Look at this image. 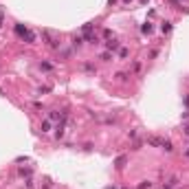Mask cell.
Wrapping results in <instances>:
<instances>
[{"label": "cell", "mask_w": 189, "mask_h": 189, "mask_svg": "<svg viewBox=\"0 0 189 189\" xmlns=\"http://www.w3.org/2000/svg\"><path fill=\"white\" fill-rule=\"evenodd\" d=\"M15 33H18V35H20L22 40H27L29 44H33V42H35V35H33V33H31L29 29H24L22 24H15Z\"/></svg>", "instance_id": "cell-1"}, {"label": "cell", "mask_w": 189, "mask_h": 189, "mask_svg": "<svg viewBox=\"0 0 189 189\" xmlns=\"http://www.w3.org/2000/svg\"><path fill=\"white\" fill-rule=\"evenodd\" d=\"M125 163H128V158H125V156H119V158L114 160V165H116V169H123V167H125Z\"/></svg>", "instance_id": "cell-2"}, {"label": "cell", "mask_w": 189, "mask_h": 189, "mask_svg": "<svg viewBox=\"0 0 189 189\" xmlns=\"http://www.w3.org/2000/svg\"><path fill=\"white\" fill-rule=\"evenodd\" d=\"M40 128H42V132H49V128H51V123H49V121H42V125H40Z\"/></svg>", "instance_id": "cell-3"}, {"label": "cell", "mask_w": 189, "mask_h": 189, "mask_svg": "<svg viewBox=\"0 0 189 189\" xmlns=\"http://www.w3.org/2000/svg\"><path fill=\"white\" fill-rule=\"evenodd\" d=\"M108 49L110 51H116V49H119V44H116V42H108Z\"/></svg>", "instance_id": "cell-4"}, {"label": "cell", "mask_w": 189, "mask_h": 189, "mask_svg": "<svg viewBox=\"0 0 189 189\" xmlns=\"http://www.w3.org/2000/svg\"><path fill=\"white\" fill-rule=\"evenodd\" d=\"M138 187H141V189H150V187H152V182H147V180H145V182H141Z\"/></svg>", "instance_id": "cell-5"}, {"label": "cell", "mask_w": 189, "mask_h": 189, "mask_svg": "<svg viewBox=\"0 0 189 189\" xmlns=\"http://www.w3.org/2000/svg\"><path fill=\"white\" fill-rule=\"evenodd\" d=\"M169 29H172V24H169V22H165V24H163V33H167Z\"/></svg>", "instance_id": "cell-6"}, {"label": "cell", "mask_w": 189, "mask_h": 189, "mask_svg": "<svg viewBox=\"0 0 189 189\" xmlns=\"http://www.w3.org/2000/svg\"><path fill=\"white\" fill-rule=\"evenodd\" d=\"M185 134H187V136H189V125H185Z\"/></svg>", "instance_id": "cell-7"}]
</instances>
